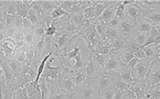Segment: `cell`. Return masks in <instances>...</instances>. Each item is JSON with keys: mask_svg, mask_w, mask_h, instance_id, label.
<instances>
[{"mask_svg": "<svg viewBox=\"0 0 160 99\" xmlns=\"http://www.w3.org/2000/svg\"><path fill=\"white\" fill-rule=\"evenodd\" d=\"M118 28H119V30L122 31L124 35H129L130 33H132L135 31V23H132L129 20L122 19V23H120V26Z\"/></svg>", "mask_w": 160, "mask_h": 99, "instance_id": "cell-18", "label": "cell"}, {"mask_svg": "<svg viewBox=\"0 0 160 99\" xmlns=\"http://www.w3.org/2000/svg\"><path fill=\"white\" fill-rule=\"evenodd\" d=\"M160 56L156 57L153 61H151L150 65H149V68L147 71L145 78L142 80V85L144 87L149 88L151 86H155L157 84H160Z\"/></svg>", "mask_w": 160, "mask_h": 99, "instance_id": "cell-1", "label": "cell"}, {"mask_svg": "<svg viewBox=\"0 0 160 99\" xmlns=\"http://www.w3.org/2000/svg\"><path fill=\"white\" fill-rule=\"evenodd\" d=\"M5 39H7V38H6L5 31H0V42H1V41H3Z\"/></svg>", "mask_w": 160, "mask_h": 99, "instance_id": "cell-49", "label": "cell"}, {"mask_svg": "<svg viewBox=\"0 0 160 99\" xmlns=\"http://www.w3.org/2000/svg\"><path fill=\"white\" fill-rule=\"evenodd\" d=\"M62 16H68V12H65L63 9H62L61 7H57L53 11H52L51 13V18L53 20L55 19H59V18H61Z\"/></svg>", "mask_w": 160, "mask_h": 99, "instance_id": "cell-32", "label": "cell"}, {"mask_svg": "<svg viewBox=\"0 0 160 99\" xmlns=\"http://www.w3.org/2000/svg\"><path fill=\"white\" fill-rule=\"evenodd\" d=\"M83 18L86 20L93 19V7L86 8V9L83 11Z\"/></svg>", "mask_w": 160, "mask_h": 99, "instance_id": "cell-40", "label": "cell"}, {"mask_svg": "<svg viewBox=\"0 0 160 99\" xmlns=\"http://www.w3.org/2000/svg\"><path fill=\"white\" fill-rule=\"evenodd\" d=\"M141 18H144V16H142V9L137 3H135V0L134 2L128 3V5L125 6V13H124V18L122 19L129 20L132 23L136 24Z\"/></svg>", "mask_w": 160, "mask_h": 99, "instance_id": "cell-2", "label": "cell"}, {"mask_svg": "<svg viewBox=\"0 0 160 99\" xmlns=\"http://www.w3.org/2000/svg\"><path fill=\"white\" fill-rule=\"evenodd\" d=\"M135 3H137L142 10H151L160 7L159 0H135Z\"/></svg>", "mask_w": 160, "mask_h": 99, "instance_id": "cell-13", "label": "cell"}, {"mask_svg": "<svg viewBox=\"0 0 160 99\" xmlns=\"http://www.w3.org/2000/svg\"><path fill=\"white\" fill-rule=\"evenodd\" d=\"M151 61L149 59H141V61L138 62L135 67H132V79L134 82H142L145 78V75H146L147 71L149 68V65H150Z\"/></svg>", "mask_w": 160, "mask_h": 99, "instance_id": "cell-4", "label": "cell"}, {"mask_svg": "<svg viewBox=\"0 0 160 99\" xmlns=\"http://www.w3.org/2000/svg\"><path fill=\"white\" fill-rule=\"evenodd\" d=\"M7 16V13H6V10L5 8H2V9H0V20H3L5 19V16Z\"/></svg>", "mask_w": 160, "mask_h": 99, "instance_id": "cell-47", "label": "cell"}, {"mask_svg": "<svg viewBox=\"0 0 160 99\" xmlns=\"http://www.w3.org/2000/svg\"><path fill=\"white\" fill-rule=\"evenodd\" d=\"M134 56L135 57H137V59H146V55H145V52L144 51H142V50L141 49H138L136 51V52H135V54H134Z\"/></svg>", "mask_w": 160, "mask_h": 99, "instance_id": "cell-44", "label": "cell"}, {"mask_svg": "<svg viewBox=\"0 0 160 99\" xmlns=\"http://www.w3.org/2000/svg\"><path fill=\"white\" fill-rule=\"evenodd\" d=\"M58 32V28H55V26H49V28L47 29V31H45V34L44 36H49V38H53V35H54L55 33Z\"/></svg>", "mask_w": 160, "mask_h": 99, "instance_id": "cell-41", "label": "cell"}, {"mask_svg": "<svg viewBox=\"0 0 160 99\" xmlns=\"http://www.w3.org/2000/svg\"><path fill=\"white\" fill-rule=\"evenodd\" d=\"M45 31H47V26H45L44 22L41 21V20L33 26V32H34V35H35V38L38 39V41L44 36Z\"/></svg>", "mask_w": 160, "mask_h": 99, "instance_id": "cell-21", "label": "cell"}, {"mask_svg": "<svg viewBox=\"0 0 160 99\" xmlns=\"http://www.w3.org/2000/svg\"><path fill=\"white\" fill-rule=\"evenodd\" d=\"M91 99H102V97H101V95H99V94H96L94 97H92Z\"/></svg>", "mask_w": 160, "mask_h": 99, "instance_id": "cell-51", "label": "cell"}, {"mask_svg": "<svg viewBox=\"0 0 160 99\" xmlns=\"http://www.w3.org/2000/svg\"><path fill=\"white\" fill-rule=\"evenodd\" d=\"M93 84V86L95 87V89L97 90L98 94H101L104 89L113 86L114 77L108 75H96L94 77L87 78Z\"/></svg>", "mask_w": 160, "mask_h": 99, "instance_id": "cell-3", "label": "cell"}, {"mask_svg": "<svg viewBox=\"0 0 160 99\" xmlns=\"http://www.w3.org/2000/svg\"><path fill=\"white\" fill-rule=\"evenodd\" d=\"M142 16L152 26H160V11L159 8L151 10H142Z\"/></svg>", "mask_w": 160, "mask_h": 99, "instance_id": "cell-7", "label": "cell"}, {"mask_svg": "<svg viewBox=\"0 0 160 99\" xmlns=\"http://www.w3.org/2000/svg\"><path fill=\"white\" fill-rule=\"evenodd\" d=\"M7 64L9 65V67L14 72V73H21V68H22V64L19 63L18 61H16L14 59H6Z\"/></svg>", "mask_w": 160, "mask_h": 99, "instance_id": "cell-25", "label": "cell"}, {"mask_svg": "<svg viewBox=\"0 0 160 99\" xmlns=\"http://www.w3.org/2000/svg\"><path fill=\"white\" fill-rule=\"evenodd\" d=\"M141 50L145 52L146 59H149V61H153L156 57L160 56V46H157V45H155V44L142 47Z\"/></svg>", "mask_w": 160, "mask_h": 99, "instance_id": "cell-12", "label": "cell"}, {"mask_svg": "<svg viewBox=\"0 0 160 99\" xmlns=\"http://www.w3.org/2000/svg\"><path fill=\"white\" fill-rule=\"evenodd\" d=\"M113 86L116 88V89L120 90L122 92H127L128 90H129V87H130V84H128V82H122V80H120L119 78H114V82H113Z\"/></svg>", "mask_w": 160, "mask_h": 99, "instance_id": "cell-22", "label": "cell"}, {"mask_svg": "<svg viewBox=\"0 0 160 99\" xmlns=\"http://www.w3.org/2000/svg\"><path fill=\"white\" fill-rule=\"evenodd\" d=\"M132 73V68L128 67L127 65H124V67L122 68V71H120V73H119V75H118L117 78H119V79L122 80V82H128V84H132V82H134Z\"/></svg>", "mask_w": 160, "mask_h": 99, "instance_id": "cell-16", "label": "cell"}, {"mask_svg": "<svg viewBox=\"0 0 160 99\" xmlns=\"http://www.w3.org/2000/svg\"><path fill=\"white\" fill-rule=\"evenodd\" d=\"M27 19L29 20V21L31 22V23L33 24V26H35V24L38 23L40 20H39V18H38V16L35 14V12L33 11L32 9H30L29 10V12H28V16H27Z\"/></svg>", "mask_w": 160, "mask_h": 99, "instance_id": "cell-34", "label": "cell"}, {"mask_svg": "<svg viewBox=\"0 0 160 99\" xmlns=\"http://www.w3.org/2000/svg\"><path fill=\"white\" fill-rule=\"evenodd\" d=\"M124 99H128V98H127V97H126V96H125V98H124Z\"/></svg>", "mask_w": 160, "mask_h": 99, "instance_id": "cell-52", "label": "cell"}, {"mask_svg": "<svg viewBox=\"0 0 160 99\" xmlns=\"http://www.w3.org/2000/svg\"><path fill=\"white\" fill-rule=\"evenodd\" d=\"M94 51H95L94 53H97V54L105 55V56H107V55L112 52V49L108 46V44H107V42H106V41H101V42L97 43V45L95 46Z\"/></svg>", "mask_w": 160, "mask_h": 99, "instance_id": "cell-19", "label": "cell"}, {"mask_svg": "<svg viewBox=\"0 0 160 99\" xmlns=\"http://www.w3.org/2000/svg\"><path fill=\"white\" fill-rule=\"evenodd\" d=\"M118 3H119V1L116 0V2L114 3V5L109 6L108 8H106L103 11V13L101 14V16L98 18L99 21H102L103 23H105L106 26H107V23L115 16V11H116V8H117Z\"/></svg>", "mask_w": 160, "mask_h": 99, "instance_id": "cell-9", "label": "cell"}, {"mask_svg": "<svg viewBox=\"0 0 160 99\" xmlns=\"http://www.w3.org/2000/svg\"><path fill=\"white\" fill-rule=\"evenodd\" d=\"M6 29L5 20H0V31H3Z\"/></svg>", "mask_w": 160, "mask_h": 99, "instance_id": "cell-48", "label": "cell"}, {"mask_svg": "<svg viewBox=\"0 0 160 99\" xmlns=\"http://www.w3.org/2000/svg\"><path fill=\"white\" fill-rule=\"evenodd\" d=\"M22 18L19 16H16L14 18V21H13V28L16 30H23V24H22Z\"/></svg>", "mask_w": 160, "mask_h": 99, "instance_id": "cell-38", "label": "cell"}, {"mask_svg": "<svg viewBox=\"0 0 160 99\" xmlns=\"http://www.w3.org/2000/svg\"><path fill=\"white\" fill-rule=\"evenodd\" d=\"M122 19H119V18L114 16L113 19L107 23L106 26H109V28H118V26H120V23H122Z\"/></svg>", "mask_w": 160, "mask_h": 99, "instance_id": "cell-39", "label": "cell"}, {"mask_svg": "<svg viewBox=\"0 0 160 99\" xmlns=\"http://www.w3.org/2000/svg\"><path fill=\"white\" fill-rule=\"evenodd\" d=\"M12 99H28V92H27V88L22 87L17 89L13 92V98Z\"/></svg>", "mask_w": 160, "mask_h": 99, "instance_id": "cell-31", "label": "cell"}, {"mask_svg": "<svg viewBox=\"0 0 160 99\" xmlns=\"http://www.w3.org/2000/svg\"><path fill=\"white\" fill-rule=\"evenodd\" d=\"M5 10H6V13L7 14H13L16 16L17 14V0H7V2H6L5 6Z\"/></svg>", "mask_w": 160, "mask_h": 99, "instance_id": "cell-26", "label": "cell"}, {"mask_svg": "<svg viewBox=\"0 0 160 99\" xmlns=\"http://www.w3.org/2000/svg\"><path fill=\"white\" fill-rule=\"evenodd\" d=\"M151 28H152V26H151V24L147 21V19H145V18H141V19L135 24V31L139 33H145V34H148V33L150 32Z\"/></svg>", "mask_w": 160, "mask_h": 99, "instance_id": "cell-14", "label": "cell"}, {"mask_svg": "<svg viewBox=\"0 0 160 99\" xmlns=\"http://www.w3.org/2000/svg\"><path fill=\"white\" fill-rule=\"evenodd\" d=\"M31 9L33 10V11L35 12V14L38 16L39 20L42 19V16H43V11H42V7H41L40 2H39V0H33V2H32V6H31Z\"/></svg>", "mask_w": 160, "mask_h": 99, "instance_id": "cell-30", "label": "cell"}, {"mask_svg": "<svg viewBox=\"0 0 160 99\" xmlns=\"http://www.w3.org/2000/svg\"><path fill=\"white\" fill-rule=\"evenodd\" d=\"M37 42H38V39L35 38L33 29H31V30H29V31H24V43H26L27 45L34 46Z\"/></svg>", "mask_w": 160, "mask_h": 99, "instance_id": "cell-23", "label": "cell"}, {"mask_svg": "<svg viewBox=\"0 0 160 99\" xmlns=\"http://www.w3.org/2000/svg\"><path fill=\"white\" fill-rule=\"evenodd\" d=\"M106 42H107L108 46L111 47L113 51H116V52H120V51H122L124 49L127 47V45H126L125 41H124L122 38L115 39V40H109V41H106Z\"/></svg>", "mask_w": 160, "mask_h": 99, "instance_id": "cell-17", "label": "cell"}, {"mask_svg": "<svg viewBox=\"0 0 160 99\" xmlns=\"http://www.w3.org/2000/svg\"><path fill=\"white\" fill-rule=\"evenodd\" d=\"M78 89L81 99H91L96 94H98L97 90L95 89V87L93 86V84L88 79H86L82 85L78 86Z\"/></svg>", "mask_w": 160, "mask_h": 99, "instance_id": "cell-5", "label": "cell"}, {"mask_svg": "<svg viewBox=\"0 0 160 99\" xmlns=\"http://www.w3.org/2000/svg\"><path fill=\"white\" fill-rule=\"evenodd\" d=\"M124 13H125V6L122 5V1H119L117 8H116L115 16L116 18H119V19H122V18H124Z\"/></svg>", "mask_w": 160, "mask_h": 99, "instance_id": "cell-35", "label": "cell"}, {"mask_svg": "<svg viewBox=\"0 0 160 99\" xmlns=\"http://www.w3.org/2000/svg\"><path fill=\"white\" fill-rule=\"evenodd\" d=\"M124 98H125V94H124V92H122L120 90L116 89L113 99H124Z\"/></svg>", "mask_w": 160, "mask_h": 99, "instance_id": "cell-46", "label": "cell"}, {"mask_svg": "<svg viewBox=\"0 0 160 99\" xmlns=\"http://www.w3.org/2000/svg\"><path fill=\"white\" fill-rule=\"evenodd\" d=\"M6 2H7V0H0V9H2V8H5Z\"/></svg>", "mask_w": 160, "mask_h": 99, "instance_id": "cell-50", "label": "cell"}, {"mask_svg": "<svg viewBox=\"0 0 160 99\" xmlns=\"http://www.w3.org/2000/svg\"><path fill=\"white\" fill-rule=\"evenodd\" d=\"M39 2L42 7L43 16H51L52 11L61 5V1H58V0H39Z\"/></svg>", "mask_w": 160, "mask_h": 99, "instance_id": "cell-8", "label": "cell"}, {"mask_svg": "<svg viewBox=\"0 0 160 99\" xmlns=\"http://www.w3.org/2000/svg\"><path fill=\"white\" fill-rule=\"evenodd\" d=\"M124 34L122 33V31L119 30V28H109V26H106L105 29V38L106 41L109 40H115V39L122 38Z\"/></svg>", "mask_w": 160, "mask_h": 99, "instance_id": "cell-15", "label": "cell"}, {"mask_svg": "<svg viewBox=\"0 0 160 99\" xmlns=\"http://www.w3.org/2000/svg\"><path fill=\"white\" fill-rule=\"evenodd\" d=\"M0 87L2 89V98L1 99H12L13 98V92L11 88H9L5 82L0 84Z\"/></svg>", "mask_w": 160, "mask_h": 99, "instance_id": "cell-27", "label": "cell"}, {"mask_svg": "<svg viewBox=\"0 0 160 99\" xmlns=\"http://www.w3.org/2000/svg\"><path fill=\"white\" fill-rule=\"evenodd\" d=\"M115 92H116V88L114 87V86H112V87L104 89L99 95H101L102 99H113L114 95H115Z\"/></svg>", "mask_w": 160, "mask_h": 99, "instance_id": "cell-29", "label": "cell"}, {"mask_svg": "<svg viewBox=\"0 0 160 99\" xmlns=\"http://www.w3.org/2000/svg\"><path fill=\"white\" fill-rule=\"evenodd\" d=\"M16 61H18L19 63H24L27 59V55L26 52L21 51V50H16V53H14V57H13Z\"/></svg>", "mask_w": 160, "mask_h": 99, "instance_id": "cell-33", "label": "cell"}, {"mask_svg": "<svg viewBox=\"0 0 160 99\" xmlns=\"http://www.w3.org/2000/svg\"><path fill=\"white\" fill-rule=\"evenodd\" d=\"M65 99H81L80 97V94H78V89L76 88V89H74L73 92H71L68 94V96H66Z\"/></svg>", "mask_w": 160, "mask_h": 99, "instance_id": "cell-42", "label": "cell"}, {"mask_svg": "<svg viewBox=\"0 0 160 99\" xmlns=\"http://www.w3.org/2000/svg\"><path fill=\"white\" fill-rule=\"evenodd\" d=\"M76 5H78V0H63V1H61L60 7H61L65 12H68L71 8Z\"/></svg>", "mask_w": 160, "mask_h": 99, "instance_id": "cell-28", "label": "cell"}, {"mask_svg": "<svg viewBox=\"0 0 160 99\" xmlns=\"http://www.w3.org/2000/svg\"><path fill=\"white\" fill-rule=\"evenodd\" d=\"M16 16H13V14H7V16H5V19L3 20H5L6 28H12V26H13V21H14Z\"/></svg>", "mask_w": 160, "mask_h": 99, "instance_id": "cell-37", "label": "cell"}, {"mask_svg": "<svg viewBox=\"0 0 160 99\" xmlns=\"http://www.w3.org/2000/svg\"><path fill=\"white\" fill-rule=\"evenodd\" d=\"M70 78H71V80L73 82L74 86L78 88V86H81L83 82L87 79V75H86V73H85V69L81 68V69H78V71H76L74 74H72V75L70 76Z\"/></svg>", "mask_w": 160, "mask_h": 99, "instance_id": "cell-11", "label": "cell"}, {"mask_svg": "<svg viewBox=\"0 0 160 99\" xmlns=\"http://www.w3.org/2000/svg\"><path fill=\"white\" fill-rule=\"evenodd\" d=\"M0 66L1 69L3 72V76H5V82L7 86H11L12 84H14L17 79V73H14L11 68L9 67V65L7 64L6 59H0Z\"/></svg>", "mask_w": 160, "mask_h": 99, "instance_id": "cell-6", "label": "cell"}, {"mask_svg": "<svg viewBox=\"0 0 160 99\" xmlns=\"http://www.w3.org/2000/svg\"><path fill=\"white\" fill-rule=\"evenodd\" d=\"M107 56H108V55H107ZM107 56L94 53V54H93V61H94L95 65H96L98 68H104V66H105V64H106V61H107Z\"/></svg>", "mask_w": 160, "mask_h": 99, "instance_id": "cell-24", "label": "cell"}, {"mask_svg": "<svg viewBox=\"0 0 160 99\" xmlns=\"http://www.w3.org/2000/svg\"><path fill=\"white\" fill-rule=\"evenodd\" d=\"M31 6H32V5H31ZM31 6L24 5V3L22 2V0H18V1H17V16H21L22 19L27 18L29 10L31 9Z\"/></svg>", "mask_w": 160, "mask_h": 99, "instance_id": "cell-20", "label": "cell"}, {"mask_svg": "<svg viewBox=\"0 0 160 99\" xmlns=\"http://www.w3.org/2000/svg\"><path fill=\"white\" fill-rule=\"evenodd\" d=\"M138 49L139 47H137V46H127L126 49H124L122 51H120L119 57H120V61L122 62L124 65H127V64L129 63L130 59L134 57L135 52H136Z\"/></svg>", "mask_w": 160, "mask_h": 99, "instance_id": "cell-10", "label": "cell"}, {"mask_svg": "<svg viewBox=\"0 0 160 99\" xmlns=\"http://www.w3.org/2000/svg\"><path fill=\"white\" fill-rule=\"evenodd\" d=\"M139 61H140V59H138L137 57H135V56H134V57H132V59L129 61V63L127 64V66H128V67H130V68H132V67H135V66H136L137 64H138V62H139Z\"/></svg>", "mask_w": 160, "mask_h": 99, "instance_id": "cell-45", "label": "cell"}, {"mask_svg": "<svg viewBox=\"0 0 160 99\" xmlns=\"http://www.w3.org/2000/svg\"><path fill=\"white\" fill-rule=\"evenodd\" d=\"M12 40L14 42H20V41H24V31L23 30H16L14 34L12 36Z\"/></svg>", "mask_w": 160, "mask_h": 99, "instance_id": "cell-36", "label": "cell"}, {"mask_svg": "<svg viewBox=\"0 0 160 99\" xmlns=\"http://www.w3.org/2000/svg\"><path fill=\"white\" fill-rule=\"evenodd\" d=\"M22 24H23V31H29V30H31V29H33V24L31 23L27 18H24V19L22 20Z\"/></svg>", "mask_w": 160, "mask_h": 99, "instance_id": "cell-43", "label": "cell"}]
</instances>
